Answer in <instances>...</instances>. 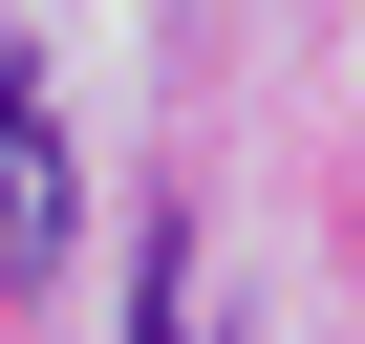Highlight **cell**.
I'll return each mask as SVG.
<instances>
[{"label": "cell", "mask_w": 365, "mask_h": 344, "mask_svg": "<svg viewBox=\"0 0 365 344\" xmlns=\"http://www.w3.org/2000/svg\"><path fill=\"white\" fill-rule=\"evenodd\" d=\"M129 344H194V216L150 237V280H129Z\"/></svg>", "instance_id": "7a4b0ae2"}, {"label": "cell", "mask_w": 365, "mask_h": 344, "mask_svg": "<svg viewBox=\"0 0 365 344\" xmlns=\"http://www.w3.org/2000/svg\"><path fill=\"white\" fill-rule=\"evenodd\" d=\"M43 258H65V129H43L22 65H0V301H22Z\"/></svg>", "instance_id": "6da1fadb"}]
</instances>
